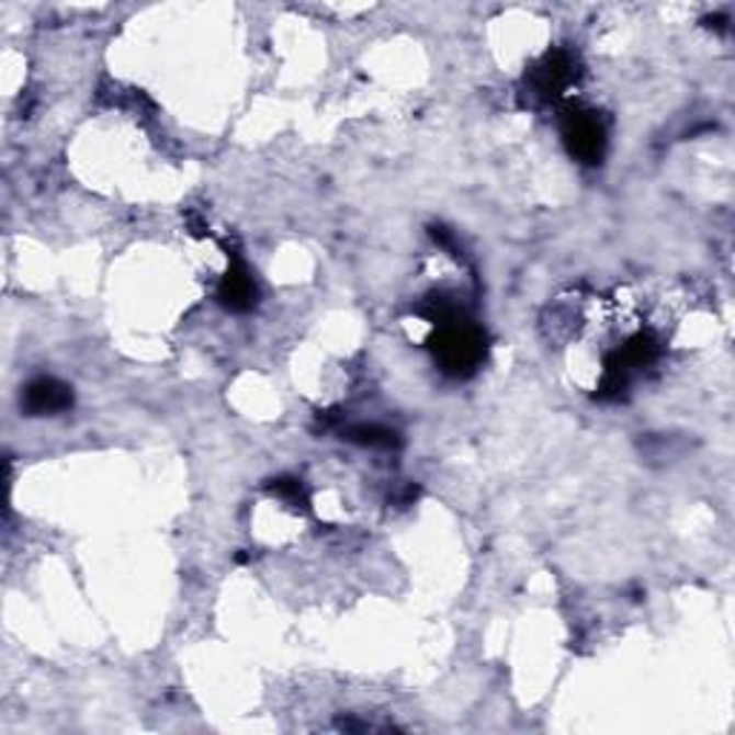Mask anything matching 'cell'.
<instances>
[{
  "label": "cell",
  "mask_w": 735,
  "mask_h": 735,
  "mask_svg": "<svg viewBox=\"0 0 735 735\" xmlns=\"http://www.w3.org/2000/svg\"><path fill=\"white\" fill-rule=\"evenodd\" d=\"M563 136L569 144L572 156H578L586 165H595L607 147V129L595 113H572L563 124Z\"/></svg>",
  "instance_id": "cell-1"
},
{
  "label": "cell",
  "mask_w": 735,
  "mask_h": 735,
  "mask_svg": "<svg viewBox=\"0 0 735 735\" xmlns=\"http://www.w3.org/2000/svg\"><path fill=\"white\" fill-rule=\"evenodd\" d=\"M578 78V67L569 53H555L543 60L541 67L534 69L532 92L543 101H557L563 92L569 90L572 81Z\"/></svg>",
  "instance_id": "cell-2"
},
{
  "label": "cell",
  "mask_w": 735,
  "mask_h": 735,
  "mask_svg": "<svg viewBox=\"0 0 735 735\" xmlns=\"http://www.w3.org/2000/svg\"><path fill=\"white\" fill-rule=\"evenodd\" d=\"M218 299L222 305H227L230 310H248L253 308L256 302V285L253 276L248 273V268L233 256L230 268L222 276V285H218Z\"/></svg>",
  "instance_id": "cell-3"
},
{
  "label": "cell",
  "mask_w": 735,
  "mask_h": 735,
  "mask_svg": "<svg viewBox=\"0 0 735 735\" xmlns=\"http://www.w3.org/2000/svg\"><path fill=\"white\" fill-rule=\"evenodd\" d=\"M23 406L30 414H58L64 408L72 406V394H69L67 385H60L58 380H35V383L26 388V397H23Z\"/></svg>",
  "instance_id": "cell-4"
}]
</instances>
